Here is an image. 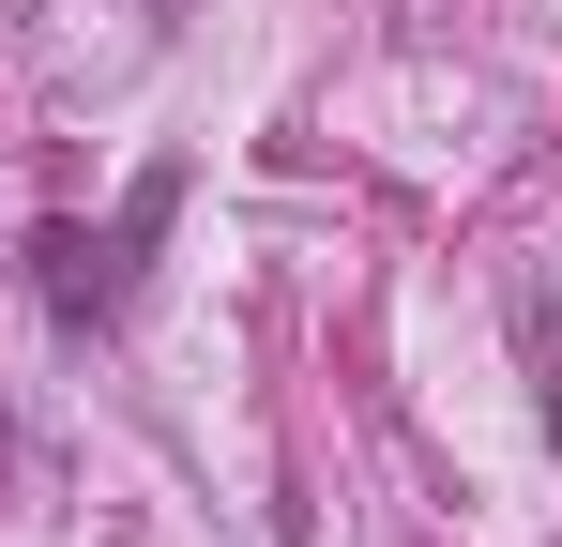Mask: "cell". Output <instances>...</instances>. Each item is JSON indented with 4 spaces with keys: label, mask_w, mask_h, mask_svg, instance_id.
<instances>
[{
    "label": "cell",
    "mask_w": 562,
    "mask_h": 547,
    "mask_svg": "<svg viewBox=\"0 0 562 547\" xmlns=\"http://www.w3.org/2000/svg\"><path fill=\"white\" fill-rule=\"evenodd\" d=\"M168 213H183V153H153V168H137V198H122L106 228L46 213V228H31V289H46V320H61V335L122 320V289H137V259L168 244Z\"/></svg>",
    "instance_id": "obj_1"
},
{
    "label": "cell",
    "mask_w": 562,
    "mask_h": 547,
    "mask_svg": "<svg viewBox=\"0 0 562 547\" xmlns=\"http://www.w3.org/2000/svg\"><path fill=\"white\" fill-rule=\"evenodd\" d=\"M517 365H532V411H548V456H562V304L517 289Z\"/></svg>",
    "instance_id": "obj_2"
},
{
    "label": "cell",
    "mask_w": 562,
    "mask_h": 547,
    "mask_svg": "<svg viewBox=\"0 0 562 547\" xmlns=\"http://www.w3.org/2000/svg\"><path fill=\"white\" fill-rule=\"evenodd\" d=\"M0 442H15V426H0Z\"/></svg>",
    "instance_id": "obj_3"
}]
</instances>
